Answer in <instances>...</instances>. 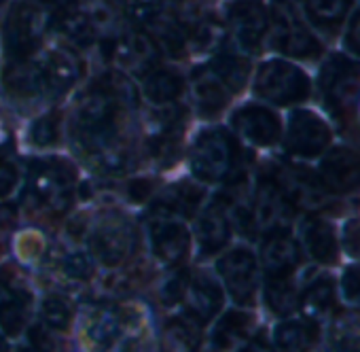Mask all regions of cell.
Listing matches in <instances>:
<instances>
[{
  "label": "cell",
  "mask_w": 360,
  "mask_h": 352,
  "mask_svg": "<svg viewBox=\"0 0 360 352\" xmlns=\"http://www.w3.org/2000/svg\"><path fill=\"white\" fill-rule=\"evenodd\" d=\"M136 104L138 92L123 70L102 75L75 104L70 134L77 151L102 170H123L129 159L125 130Z\"/></svg>",
  "instance_id": "1"
},
{
  "label": "cell",
  "mask_w": 360,
  "mask_h": 352,
  "mask_svg": "<svg viewBox=\"0 0 360 352\" xmlns=\"http://www.w3.org/2000/svg\"><path fill=\"white\" fill-rule=\"evenodd\" d=\"M318 87L345 138L360 146V64L345 56H330L320 70Z\"/></svg>",
  "instance_id": "2"
},
{
  "label": "cell",
  "mask_w": 360,
  "mask_h": 352,
  "mask_svg": "<svg viewBox=\"0 0 360 352\" xmlns=\"http://www.w3.org/2000/svg\"><path fill=\"white\" fill-rule=\"evenodd\" d=\"M75 187L77 174L72 165L60 157L39 159L30 165L28 191L39 206L56 217L64 215L72 206Z\"/></svg>",
  "instance_id": "3"
},
{
  "label": "cell",
  "mask_w": 360,
  "mask_h": 352,
  "mask_svg": "<svg viewBox=\"0 0 360 352\" xmlns=\"http://www.w3.org/2000/svg\"><path fill=\"white\" fill-rule=\"evenodd\" d=\"M191 170L200 181L219 183L236 174L242 161V149L238 140L221 127L202 132L191 146Z\"/></svg>",
  "instance_id": "4"
},
{
  "label": "cell",
  "mask_w": 360,
  "mask_h": 352,
  "mask_svg": "<svg viewBox=\"0 0 360 352\" xmlns=\"http://www.w3.org/2000/svg\"><path fill=\"white\" fill-rule=\"evenodd\" d=\"M49 24V13L39 9L28 0L13 3L5 15L3 28H0V41H3L5 56L9 60L32 58L39 49L45 30Z\"/></svg>",
  "instance_id": "5"
},
{
  "label": "cell",
  "mask_w": 360,
  "mask_h": 352,
  "mask_svg": "<svg viewBox=\"0 0 360 352\" xmlns=\"http://www.w3.org/2000/svg\"><path fill=\"white\" fill-rule=\"evenodd\" d=\"M269 26H271V43L280 54L299 60L320 58L322 45L311 34V30L303 24L290 0H274L269 9Z\"/></svg>",
  "instance_id": "6"
},
{
  "label": "cell",
  "mask_w": 360,
  "mask_h": 352,
  "mask_svg": "<svg viewBox=\"0 0 360 352\" xmlns=\"http://www.w3.org/2000/svg\"><path fill=\"white\" fill-rule=\"evenodd\" d=\"M255 92L263 100L278 106H292L309 98V77L286 60H269L259 66Z\"/></svg>",
  "instance_id": "7"
},
{
  "label": "cell",
  "mask_w": 360,
  "mask_h": 352,
  "mask_svg": "<svg viewBox=\"0 0 360 352\" xmlns=\"http://www.w3.org/2000/svg\"><path fill=\"white\" fill-rule=\"evenodd\" d=\"M102 54L108 62L117 64L121 70L146 75L155 68L157 56L161 54L155 39L142 28H134L127 32H119L102 39Z\"/></svg>",
  "instance_id": "8"
},
{
  "label": "cell",
  "mask_w": 360,
  "mask_h": 352,
  "mask_svg": "<svg viewBox=\"0 0 360 352\" xmlns=\"http://www.w3.org/2000/svg\"><path fill=\"white\" fill-rule=\"evenodd\" d=\"M295 210H324L330 206V196L322 185L320 176L295 163L276 165L269 172Z\"/></svg>",
  "instance_id": "9"
},
{
  "label": "cell",
  "mask_w": 360,
  "mask_h": 352,
  "mask_svg": "<svg viewBox=\"0 0 360 352\" xmlns=\"http://www.w3.org/2000/svg\"><path fill=\"white\" fill-rule=\"evenodd\" d=\"M252 225L255 234L257 232H276V230H286L292 215L295 206L288 202L280 185L271 174H261L257 181V189L252 196Z\"/></svg>",
  "instance_id": "10"
},
{
  "label": "cell",
  "mask_w": 360,
  "mask_h": 352,
  "mask_svg": "<svg viewBox=\"0 0 360 352\" xmlns=\"http://www.w3.org/2000/svg\"><path fill=\"white\" fill-rule=\"evenodd\" d=\"M91 251L108 268L121 265L134 251V230L127 219L119 215L104 217L91 232Z\"/></svg>",
  "instance_id": "11"
},
{
  "label": "cell",
  "mask_w": 360,
  "mask_h": 352,
  "mask_svg": "<svg viewBox=\"0 0 360 352\" xmlns=\"http://www.w3.org/2000/svg\"><path fill=\"white\" fill-rule=\"evenodd\" d=\"M219 274L240 306H252L259 289V263L248 249H236L219 261Z\"/></svg>",
  "instance_id": "12"
},
{
  "label": "cell",
  "mask_w": 360,
  "mask_h": 352,
  "mask_svg": "<svg viewBox=\"0 0 360 352\" xmlns=\"http://www.w3.org/2000/svg\"><path fill=\"white\" fill-rule=\"evenodd\" d=\"M225 22L236 43L246 51H257L269 30V13L259 0H236L225 11Z\"/></svg>",
  "instance_id": "13"
},
{
  "label": "cell",
  "mask_w": 360,
  "mask_h": 352,
  "mask_svg": "<svg viewBox=\"0 0 360 352\" xmlns=\"http://www.w3.org/2000/svg\"><path fill=\"white\" fill-rule=\"evenodd\" d=\"M330 142V127L311 111L299 108L288 119L286 151L292 157H318Z\"/></svg>",
  "instance_id": "14"
},
{
  "label": "cell",
  "mask_w": 360,
  "mask_h": 352,
  "mask_svg": "<svg viewBox=\"0 0 360 352\" xmlns=\"http://www.w3.org/2000/svg\"><path fill=\"white\" fill-rule=\"evenodd\" d=\"M318 176L330 196L360 194V153L347 146H335L324 155Z\"/></svg>",
  "instance_id": "15"
},
{
  "label": "cell",
  "mask_w": 360,
  "mask_h": 352,
  "mask_svg": "<svg viewBox=\"0 0 360 352\" xmlns=\"http://www.w3.org/2000/svg\"><path fill=\"white\" fill-rule=\"evenodd\" d=\"M185 121L187 113L180 106H169L153 115V119L148 121V146L153 157L165 163L174 161L185 134Z\"/></svg>",
  "instance_id": "16"
},
{
  "label": "cell",
  "mask_w": 360,
  "mask_h": 352,
  "mask_svg": "<svg viewBox=\"0 0 360 352\" xmlns=\"http://www.w3.org/2000/svg\"><path fill=\"white\" fill-rule=\"evenodd\" d=\"M148 236L153 255L165 265L185 261L191 251V236L187 227L165 215H159L155 221L148 223Z\"/></svg>",
  "instance_id": "17"
},
{
  "label": "cell",
  "mask_w": 360,
  "mask_h": 352,
  "mask_svg": "<svg viewBox=\"0 0 360 352\" xmlns=\"http://www.w3.org/2000/svg\"><path fill=\"white\" fill-rule=\"evenodd\" d=\"M231 125L244 140L257 146H271L282 136L280 117L274 111L257 104L238 108L231 117Z\"/></svg>",
  "instance_id": "18"
},
{
  "label": "cell",
  "mask_w": 360,
  "mask_h": 352,
  "mask_svg": "<svg viewBox=\"0 0 360 352\" xmlns=\"http://www.w3.org/2000/svg\"><path fill=\"white\" fill-rule=\"evenodd\" d=\"M3 87L7 96L18 102H34L45 94V79L41 62H32V58L24 60H9L3 73Z\"/></svg>",
  "instance_id": "19"
},
{
  "label": "cell",
  "mask_w": 360,
  "mask_h": 352,
  "mask_svg": "<svg viewBox=\"0 0 360 352\" xmlns=\"http://www.w3.org/2000/svg\"><path fill=\"white\" fill-rule=\"evenodd\" d=\"M261 259L267 276H292L301 263V246L286 230H276L265 236Z\"/></svg>",
  "instance_id": "20"
},
{
  "label": "cell",
  "mask_w": 360,
  "mask_h": 352,
  "mask_svg": "<svg viewBox=\"0 0 360 352\" xmlns=\"http://www.w3.org/2000/svg\"><path fill=\"white\" fill-rule=\"evenodd\" d=\"M183 299L187 301V316L198 325L210 322L221 312L225 301L221 284L208 274H198L191 278Z\"/></svg>",
  "instance_id": "21"
},
{
  "label": "cell",
  "mask_w": 360,
  "mask_h": 352,
  "mask_svg": "<svg viewBox=\"0 0 360 352\" xmlns=\"http://www.w3.org/2000/svg\"><path fill=\"white\" fill-rule=\"evenodd\" d=\"M45 92L51 96H64L83 75V62L70 49H56L51 51L45 62H41Z\"/></svg>",
  "instance_id": "22"
},
{
  "label": "cell",
  "mask_w": 360,
  "mask_h": 352,
  "mask_svg": "<svg viewBox=\"0 0 360 352\" xmlns=\"http://www.w3.org/2000/svg\"><path fill=\"white\" fill-rule=\"evenodd\" d=\"M53 28L75 47H89L100 39L98 26L81 0L58 13H53Z\"/></svg>",
  "instance_id": "23"
},
{
  "label": "cell",
  "mask_w": 360,
  "mask_h": 352,
  "mask_svg": "<svg viewBox=\"0 0 360 352\" xmlns=\"http://www.w3.org/2000/svg\"><path fill=\"white\" fill-rule=\"evenodd\" d=\"M193 100L202 117L214 119L217 115L223 113V108L229 102V89L219 81V77L208 68L202 66L193 73Z\"/></svg>",
  "instance_id": "24"
},
{
  "label": "cell",
  "mask_w": 360,
  "mask_h": 352,
  "mask_svg": "<svg viewBox=\"0 0 360 352\" xmlns=\"http://www.w3.org/2000/svg\"><path fill=\"white\" fill-rule=\"evenodd\" d=\"M299 308L303 316L311 322H320L335 314L337 308V289L330 276H320L307 284V289L299 295Z\"/></svg>",
  "instance_id": "25"
},
{
  "label": "cell",
  "mask_w": 360,
  "mask_h": 352,
  "mask_svg": "<svg viewBox=\"0 0 360 352\" xmlns=\"http://www.w3.org/2000/svg\"><path fill=\"white\" fill-rule=\"evenodd\" d=\"M303 242L314 261L335 265L339 259V244L330 223L320 217H309L303 225Z\"/></svg>",
  "instance_id": "26"
},
{
  "label": "cell",
  "mask_w": 360,
  "mask_h": 352,
  "mask_svg": "<svg viewBox=\"0 0 360 352\" xmlns=\"http://www.w3.org/2000/svg\"><path fill=\"white\" fill-rule=\"evenodd\" d=\"M32 297L24 289H15L9 282L0 293V329L7 335H20L30 318Z\"/></svg>",
  "instance_id": "27"
},
{
  "label": "cell",
  "mask_w": 360,
  "mask_h": 352,
  "mask_svg": "<svg viewBox=\"0 0 360 352\" xmlns=\"http://www.w3.org/2000/svg\"><path fill=\"white\" fill-rule=\"evenodd\" d=\"M255 327H257V320H255L252 314L231 310L219 320V325H217V329L212 333V346L219 348V350H229V348H236V346H244V344H248L252 339Z\"/></svg>",
  "instance_id": "28"
},
{
  "label": "cell",
  "mask_w": 360,
  "mask_h": 352,
  "mask_svg": "<svg viewBox=\"0 0 360 352\" xmlns=\"http://www.w3.org/2000/svg\"><path fill=\"white\" fill-rule=\"evenodd\" d=\"M204 202V189L183 181V183H176L174 187H169L165 194H161V198L155 202L157 215H180V217H193L200 206Z\"/></svg>",
  "instance_id": "29"
},
{
  "label": "cell",
  "mask_w": 360,
  "mask_h": 352,
  "mask_svg": "<svg viewBox=\"0 0 360 352\" xmlns=\"http://www.w3.org/2000/svg\"><path fill=\"white\" fill-rule=\"evenodd\" d=\"M198 238H200L202 255H214L227 246L231 238V223L219 202L212 204L208 210H204L198 223Z\"/></svg>",
  "instance_id": "30"
},
{
  "label": "cell",
  "mask_w": 360,
  "mask_h": 352,
  "mask_svg": "<svg viewBox=\"0 0 360 352\" xmlns=\"http://www.w3.org/2000/svg\"><path fill=\"white\" fill-rule=\"evenodd\" d=\"M187 81L183 75L165 68H153L144 79V94L155 104H172L183 96Z\"/></svg>",
  "instance_id": "31"
},
{
  "label": "cell",
  "mask_w": 360,
  "mask_h": 352,
  "mask_svg": "<svg viewBox=\"0 0 360 352\" xmlns=\"http://www.w3.org/2000/svg\"><path fill=\"white\" fill-rule=\"evenodd\" d=\"M206 66L219 77V81L229 89V94H240L250 75V60L229 51L214 56Z\"/></svg>",
  "instance_id": "32"
},
{
  "label": "cell",
  "mask_w": 360,
  "mask_h": 352,
  "mask_svg": "<svg viewBox=\"0 0 360 352\" xmlns=\"http://www.w3.org/2000/svg\"><path fill=\"white\" fill-rule=\"evenodd\" d=\"M318 327L311 320H288L276 327L274 344L280 350H307L318 344Z\"/></svg>",
  "instance_id": "33"
},
{
  "label": "cell",
  "mask_w": 360,
  "mask_h": 352,
  "mask_svg": "<svg viewBox=\"0 0 360 352\" xmlns=\"http://www.w3.org/2000/svg\"><path fill=\"white\" fill-rule=\"evenodd\" d=\"M267 308L278 316H288L299 308V291L290 276H267L265 282Z\"/></svg>",
  "instance_id": "34"
},
{
  "label": "cell",
  "mask_w": 360,
  "mask_h": 352,
  "mask_svg": "<svg viewBox=\"0 0 360 352\" xmlns=\"http://www.w3.org/2000/svg\"><path fill=\"white\" fill-rule=\"evenodd\" d=\"M307 18L324 30H337L347 15L349 0H303Z\"/></svg>",
  "instance_id": "35"
},
{
  "label": "cell",
  "mask_w": 360,
  "mask_h": 352,
  "mask_svg": "<svg viewBox=\"0 0 360 352\" xmlns=\"http://www.w3.org/2000/svg\"><path fill=\"white\" fill-rule=\"evenodd\" d=\"M121 331H123V322L110 310H100L87 322L89 339L98 346H104V348L112 346L121 337Z\"/></svg>",
  "instance_id": "36"
},
{
  "label": "cell",
  "mask_w": 360,
  "mask_h": 352,
  "mask_svg": "<svg viewBox=\"0 0 360 352\" xmlns=\"http://www.w3.org/2000/svg\"><path fill=\"white\" fill-rule=\"evenodd\" d=\"M330 344L333 348L343 350H360V312L339 314L330 327Z\"/></svg>",
  "instance_id": "37"
},
{
  "label": "cell",
  "mask_w": 360,
  "mask_h": 352,
  "mask_svg": "<svg viewBox=\"0 0 360 352\" xmlns=\"http://www.w3.org/2000/svg\"><path fill=\"white\" fill-rule=\"evenodd\" d=\"M198 322L193 318H174L165 327V341L172 348H183L193 350L200 346V331L195 329Z\"/></svg>",
  "instance_id": "38"
},
{
  "label": "cell",
  "mask_w": 360,
  "mask_h": 352,
  "mask_svg": "<svg viewBox=\"0 0 360 352\" xmlns=\"http://www.w3.org/2000/svg\"><path fill=\"white\" fill-rule=\"evenodd\" d=\"M41 316L47 322V327L56 331H68L72 322V308L62 297H47L41 306Z\"/></svg>",
  "instance_id": "39"
},
{
  "label": "cell",
  "mask_w": 360,
  "mask_h": 352,
  "mask_svg": "<svg viewBox=\"0 0 360 352\" xmlns=\"http://www.w3.org/2000/svg\"><path fill=\"white\" fill-rule=\"evenodd\" d=\"M60 140V113L39 117L30 127V142L34 146H51Z\"/></svg>",
  "instance_id": "40"
},
{
  "label": "cell",
  "mask_w": 360,
  "mask_h": 352,
  "mask_svg": "<svg viewBox=\"0 0 360 352\" xmlns=\"http://www.w3.org/2000/svg\"><path fill=\"white\" fill-rule=\"evenodd\" d=\"M62 272L72 280H89L94 276V261L85 253H70L62 261Z\"/></svg>",
  "instance_id": "41"
},
{
  "label": "cell",
  "mask_w": 360,
  "mask_h": 352,
  "mask_svg": "<svg viewBox=\"0 0 360 352\" xmlns=\"http://www.w3.org/2000/svg\"><path fill=\"white\" fill-rule=\"evenodd\" d=\"M189 272L180 270L176 272L169 280H165V284L161 287V299L165 306H174L178 303L180 299L185 297V291H187V284H189Z\"/></svg>",
  "instance_id": "42"
},
{
  "label": "cell",
  "mask_w": 360,
  "mask_h": 352,
  "mask_svg": "<svg viewBox=\"0 0 360 352\" xmlns=\"http://www.w3.org/2000/svg\"><path fill=\"white\" fill-rule=\"evenodd\" d=\"M341 287H343L345 299L360 308V265H354L343 274Z\"/></svg>",
  "instance_id": "43"
},
{
  "label": "cell",
  "mask_w": 360,
  "mask_h": 352,
  "mask_svg": "<svg viewBox=\"0 0 360 352\" xmlns=\"http://www.w3.org/2000/svg\"><path fill=\"white\" fill-rule=\"evenodd\" d=\"M18 185V170L5 157H0V198H7Z\"/></svg>",
  "instance_id": "44"
},
{
  "label": "cell",
  "mask_w": 360,
  "mask_h": 352,
  "mask_svg": "<svg viewBox=\"0 0 360 352\" xmlns=\"http://www.w3.org/2000/svg\"><path fill=\"white\" fill-rule=\"evenodd\" d=\"M343 244L354 259H360V219H354L345 225Z\"/></svg>",
  "instance_id": "45"
},
{
  "label": "cell",
  "mask_w": 360,
  "mask_h": 352,
  "mask_svg": "<svg viewBox=\"0 0 360 352\" xmlns=\"http://www.w3.org/2000/svg\"><path fill=\"white\" fill-rule=\"evenodd\" d=\"M345 47L349 49V54L360 58V9L349 20V28L345 34Z\"/></svg>",
  "instance_id": "46"
},
{
  "label": "cell",
  "mask_w": 360,
  "mask_h": 352,
  "mask_svg": "<svg viewBox=\"0 0 360 352\" xmlns=\"http://www.w3.org/2000/svg\"><path fill=\"white\" fill-rule=\"evenodd\" d=\"M153 189H155L153 181H148V179H138V181H134V183L129 185L127 194H129V198H131L134 202H142V200H146V198L153 194Z\"/></svg>",
  "instance_id": "47"
},
{
  "label": "cell",
  "mask_w": 360,
  "mask_h": 352,
  "mask_svg": "<svg viewBox=\"0 0 360 352\" xmlns=\"http://www.w3.org/2000/svg\"><path fill=\"white\" fill-rule=\"evenodd\" d=\"M28 3H32V5H37L39 9L47 11L49 15H53V13L62 11V9H66V7L79 3V0H28Z\"/></svg>",
  "instance_id": "48"
},
{
  "label": "cell",
  "mask_w": 360,
  "mask_h": 352,
  "mask_svg": "<svg viewBox=\"0 0 360 352\" xmlns=\"http://www.w3.org/2000/svg\"><path fill=\"white\" fill-rule=\"evenodd\" d=\"M30 341L34 344V348H41V350H49L53 348V339L45 333L43 327H34L30 329Z\"/></svg>",
  "instance_id": "49"
},
{
  "label": "cell",
  "mask_w": 360,
  "mask_h": 352,
  "mask_svg": "<svg viewBox=\"0 0 360 352\" xmlns=\"http://www.w3.org/2000/svg\"><path fill=\"white\" fill-rule=\"evenodd\" d=\"M5 284H7V280L0 276V293H3V289H5Z\"/></svg>",
  "instance_id": "50"
},
{
  "label": "cell",
  "mask_w": 360,
  "mask_h": 352,
  "mask_svg": "<svg viewBox=\"0 0 360 352\" xmlns=\"http://www.w3.org/2000/svg\"><path fill=\"white\" fill-rule=\"evenodd\" d=\"M5 348V339H3V335H0V350Z\"/></svg>",
  "instance_id": "51"
},
{
  "label": "cell",
  "mask_w": 360,
  "mask_h": 352,
  "mask_svg": "<svg viewBox=\"0 0 360 352\" xmlns=\"http://www.w3.org/2000/svg\"><path fill=\"white\" fill-rule=\"evenodd\" d=\"M0 5H3V0H0Z\"/></svg>",
  "instance_id": "52"
}]
</instances>
